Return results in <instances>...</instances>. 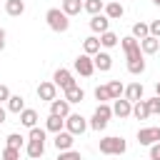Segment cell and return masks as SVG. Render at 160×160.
<instances>
[{"instance_id":"18","label":"cell","mask_w":160,"mask_h":160,"mask_svg":"<svg viewBox=\"0 0 160 160\" xmlns=\"http://www.w3.org/2000/svg\"><path fill=\"white\" fill-rule=\"evenodd\" d=\"M140 50H142V55H155L160 50V40L152 38V35H148V38L140 40Z\"/></svg>"},{"instance_id":"44","label":"cell","mask_w":160,"mask_h":160,"mask_svg":"<svg viewBox=\"0 0 160 160\" xmlns=\"http://www.w3.org/2000/svg\"><path fill=\"white\" fill-rule=\"evenodd\" d=\"M152 5H155V8H160V0H152Z\"/></svg>"},{"instance_id":"23","label":"cell","mask_w":160,"mask_h":160,"mask_svg":"<svg viewBox=\"0 0 160 160\" xmlns=\"http://www.w3.org/2000/svg\"><path fill=\"white\" fill-rule=\"evenodd\" d=\"M20 122L30 130V128H35L38 125V110H32V108H25L22 112H20Z\"/></svg>"},{"instance_id":"24","label":"cell","mask_w":160,"mask_h":160,"mask_svg":"<svg viewBox=\"0 0 160 160\" xmlns=\"http://www.w3.org/2000/svg\"><path fill=\"white\" fill-rule=\"evenodd\" d=\"M45 130H48V132H60V130H65V118L48 115V120H45Z\"/></svg>"},{"instance_id":"13","label":"cell","mask_w":160,"mask_h":160,"mask_svg":"<svg viewBox=\"0 0 160 160\" xmlns=\"http://www.w3.org/2000/svg\"><path fill=\"white\" fill-rule=\"evenodd\" d=\"M90 30H92V32H105V30H110V18L102 15V12L90 15Z\"/></svg>"},{"instance_id":"6","label":"cell","mask_w":160,"mask_h":160,"mask_svg":"<svg viewBox=\"0 0 160 160\" xmlns=\"http://www.w3.org/2000/svg\"><path fill=\"white\" fill-rule=\"evenodd\" d=\"M72 68H75V72H80L82 78H90L92 72H95V65H92V55H78L75 58V62H72Z\"/></svg>"},{"instance_id":"39","label":"cell","mask_w":160,"mask_h":160,"mask_svg":"<svg viewBox=\"0 0 160 160\" xmlns=\"http://www.w3.org/2000/svg\"><path fill=\"white\" fill-rule=\"evenodd\" d=\"M10 95H12V92H10V88L0 82V102H8V98H10Z\"/></svg>"},{"instance_id":"12","label":"cell","mask_w":160,"mask_h":160,"mask_svg":"<svg viewBox=\"0 0 160 160\" xmlns=\"http://www.w3.org/2000/svg\"><path fill=\"white\" fill-rule=\"evenodd\" d=\"M92 65H95V70H100V72H108V70L112 68V58H110V52H105V50H98V52L92 55Z\"/></svg>"},{"instance_id":"43","label":"cell","mask_w":160,"mask_h":160,"mask_svg":"<svg viewBox=\"0 0 160 160\" xmlns=\"http://www.w3.org/2000/svg\"><path fill=\"white\" fill-rule=\"evenodd\" d=\"M155 95H158V98H160V80H158V82H155Z\"/></svg>"},{"instance_id":"20","label":"cell","mask_w":160,"mask_h":160,"mask_svg":"<svg viewBox=\"0 0 160 160\" xmlns=\"http://www.w3.org/2000/svg\"><path fill=\"white\" fill-rule=\"evenodd\" d=\"M60 10H62L68 18H72V15H80V12H82V0H62Z\"/></svg>"},{"instance_id":"7","label":"cell","mask_w":160,"mask_h":160,"mask_svg":"<svg viewBox=\"0 0 160 160\" xmlns=\"http://www.w3.org/2000/svg\"><path fill=\"white\" fill-rule=\"evenodd\" d=\"M52 82H55L60 90H68V88L78 85V82H75V78H72V72H70V70H65V68H58V70L52 72Z\"/></svg>"},{"instance_id":"14","label":"cell","mask_w":160,"mask_h":160,"mask_svg":"<svg viewBox=\"0 0 160 160\" xmlns=\"http://www.w3.org/2000/svg\"><path fill=\"white\" fill-rule=\"evenodd\" d=\"M142 95H145V88H142L140 82H130V85L122 90V98H125V100H130V102L142 100Z\"/></svg>"},{"instance_id":"15","label":"cell","mask_w":160,"mask_h":160,"mask_svg":"<svg viewBox=\"0 0 160 160\" xmlns=\"http://www.w3.org/2000/svg\"><path fill=\"white\" fill-rule=\"evenodd\" d=\"M25 152H28L30 160H40V158L45 155V142H42V140H28Z\"/></svg>"},{"instance_id":"5","label":"cell","mask_w":160,"mask_h":160,"mask_svg":"<svg viewBox=\"0 0 160 160\" xmlns=\"http://www.w3.org/2000/svg\"><path fill=\"white\" fill-rule=\"evenodd\" d=\"M120 45H122V50H125V58H128V60L142 58V50H140V40H135L132 35H125V38H120Z\"/></svg>"},{"instance_id":"25","label":"cell","mask_w":160,"mask_h":160,"mask_svg":"<svg viewBox=\"0 0 160 160\" xmlns=\"http://www.w3.org/2000/svg\"><path fill=\"white\" fill-rule=\"evenodd\" d=\"M118 42H120V38H118L112 30H105V32H100V48L110 50V48H115Z\"/></svg>"},{"instance_id":"37","label":"cell","mask_w":160,"mask_h":160,"mask_svg":"<svg viewBox=\"0 0 160 160\" xmlns=\"http://www.w3.org/2000/svg\"><path fill=\"white\" fill-rule=\"evenodd\" d=\"M0 160H20V150H15V148H8L5 145V150H2V158Z\"/></svg>"},{"instance_id":"11","label":"cell","mask_w":160,"mask_h":160,"mask_svg":"<svg viewBox=\"0 0 160 160\" xmlns=\"http://www.w3.org/2000/svg\"><path fill=\"white\" fill-rule=\"evenodd\" d=\"M52 145L58 148V152H60V150H70V148L75 145V135H72V132H68V130H60V132H55Z\"/></svg>"},{"instance_id":"35","label":"cell","mask_w":160,"mask_h":160,"mask_svg":"<svg viewBox=\"0 0 160 160\" xmlns=\"http://www.w3.org/2000/svg\"><path fill=\"white\" fill-rule=\"evenodd\" d=\"M45 132H48V130H42V128H38V125H35V128H30L28 140H42V142H45Z\"/></svg>"},{"instance_id":"29","label":"cell","mask_w":160,"mask_h":160,"mask_svg":"<svg viewBox=\"0 0 160 160\" xmlns=\"http://www.w3.org/2000/svg\"><path fill=\"white\" fill-rule=\"evenodd\" d=\"M102 8H105L102 0H85V2H82V10H85L88 15H98V12H102Z\"/></svg>"},{"instance_id":"41","label":"cell","mask_w":160,"mask_h":160,"mask_svg":"<svg viewBox=\"0 0 160 160\" xmlns=\"http://www.w3.org/2000/svg\"><path fill=\"white\" fill-rule=\"evenodd\" d=\"M5 38H8V32H5L2 28H0V52L5 50Z\"/></svg>"},{"instance_id":"27","label":"cell","mask_w":160,"mask_h":160,"mask_svg":"<svg viewBox=\"0 0 160 160\" xmlns=\"http://www.w3.org/2000/svg\"><path fill=\"white\" fill-rule=\"evenodd\" d=\"M132 118H138V120H148L150 118V110H148V102L145 100L132 102Z\"/></svg>"},{"instance_id":"28","label":"cell","mask_w":160,"mask_h":160,"mask_svg":"<svg viewBox=\"0 0 160 160\" xmlns=\"http://www.w3.org/2000/svg\"><path fill=\"white\" fill-rule=\"evenodd\" d=\"M128 72L130 75H142L145 72V55L135 58V60H128Z\"/></svg>"},{"instance_id":"22","label":"cell","mask_w":160,"mask_h":160,"mask_svg":"<svg viewBox=\"0 0 160 160\" xmlns=\"http://www.w3.org/2000/svg\"><path fill=\"white\" fill-rule=\"evenodd\" d=\"M22 110H25V98H22V95H10V98H8V112L20 115Z\"/></svg>"},{"instance_id":"4","label":"cell","mask_w":160,"mask_h":160,"mask_svg":"<svg viewBox=\"0 0 160 160\" xmlns=\"http://www.w3.org/2000/svg\"><path fill=\"white\" fill-rule=\"evenodd\" d=\"M65 130L72 132V135H82L88 130V118H82L80 112H70L65 118Z\"/></svg>"},{"instance_id":"9","label":"cell","mask_w":160,"mask_h":160,"mask_svg":"<svg viewBox=\"0 0 160 160\" xmlns=\"http://www.w3.org/2000/svg\"><path fill=\"white\" fill-rule=\"evenodd\" d=\"M38 98L45 100V102L55 100V98H58V85H55L52 80H42V82L38 85Z\"/></svg>"},{"instance_id":"2","label":"cell","mask_w":160,"mask_h":160,"mask_svg":"<svg viewBox=\"0 0 160 160\" xmlns=\"http://www.w3.org/2000/svg\"><path fill=\"white\" fill-rule=\"evenodd\" d=\"M110 118H112V108H110L108 102H100V105L95 108L92 118L88 120V128H92L95 132H100V130H105V128H108Z\"/></svg>"},{"instance_id":"19","label":"cell","mask_w":160,"mask_h":160,"mask_svg":"<svg viewBox=\"0 0 160 160\" xmlns=\"http://www.w3.org/2000/svg\"><path fill=\"white\" fill-rule=\"evenodd\" d=\"M62 92H65L62 98H65L70 105H75V102H82V100H85V90H82L80 85H72V88H68V90H62Z\"/></svg>"},{"instance_id":"32","label":"cell","mask_w":160,"mask_h":160,"mask_svg":"<svg viewBox=\"0 0 160 160\" xmlns=\"http://www.w3.org/2000/svg\"><path fill=\"white\" fill-rule=\"evenodd\" d=\"M5 140H8V148H15V150H20V148L25 145V138H22L20 132H10Z\"/></svg>"},{"instance_id":"10","label":"cell","mask_w":160,"mask_h":160,"mask_svg":"<svg viewBox=\"0 0 160 160\" xmlns=\"http://www.w3.org/2000/svg\"><path fill=\"white\" fill-rule=\"evenodd\" d=\"M112 115H118L120 120L130 118V115H132V102H130V100H125V98L112 100Z\"/></svg>"},{"instance_id":"38","label":"cell","mask_w":160,"mask_h":160,"mask_svg":"<svg viewBox=\"0 0 160 160\" xmlns=\"http://www.w3.org/2000/svg\"><path fill=\"white\" fill-rule=\"evenodd\" d=\"M148 28H150V35L160 40V20H152V22H148Z\"/></svg>"},{"instance_id":"31","label":"cell","mask_w":160,"mask_h":160,"mask_svg":"<svg viewBox=\"0 0 160 160\" xmlns=\"http://www.w3.org/2000/svg\"><path fill=\"white\" fill-rule=\"evenodd\" d=\"M122 90H125V85H122L120 80H110V82H108V92H110V100H118V98H122Z\"/></svg>"},{"instance_id":"33","label":"cell","mask_w":160,"mask_h":160,"mask_svg":"<svg viewBox=\"0 0 160 160\" xmlns=\"http://www.w3.org/2000/svg\"><path fill=\"white\" fill-rule=\"evenodd\" d=\"M58 160H82V155L70 148V150H60V152H58Z\"/></svg>"},{"instance_id":"1","label":"cell","mask_w":160,"mask_h":160,"mask_svg":"<svg viewBox=\"0 0 160 160\" xmlns=\"http://www.w3.org/2000/svg\"><path fill=\"white\" fill-rule=\"evenodd\" d=\"M45 22H48V28L52 32H68V28H70V18L60 8H50L45 12Z\"/></svg>"},{"instance_id":"3","label":"cell","mask_w":160,"mask_h":160,"mask_svg":"<svg viewBox=\"0 0 160 160\" xmlns=\"http://www.w3.org/2000/svg\"><path fill=\"white\" fill-rule=\"evenodd\" d=\"M128 150V142L118 135H108V138H100V152L102 155H122Z\"/></svg>"},{"instance_id":"42","label":"cell","mask_w":160,"mask_h":160,"mask_svg":"<svg viewBox=\"0 0 160 160\" xmlns=\"http://www.w3.org/2000/svg\"><path fill=\"white\" fill-rule=\"evenodd\" d=\"M5 118H8V110H5V108H0V125L5 122Z\"/></svg>"},{"instance_id":"21","label":"cell","mask_w":160,"mask_h":160,"mask_svg":"<svg viewBox=\"0 0 160 160\" xmlns=\"http://www.w3.org/2000/svg\"><path fill=\"white\" fill-rule=\"evenodd\" d=\"M5 12L10 18H20L25 12V2L22 0H5Z\"/></svg>"},{"instance_id":"36","label":"cell","mask_w":160,"mask_h":160,"mask_svg":"<svg viewBox=\"0 0 160 160\" xmlns=\"http://www.w3.org/2000/svg\"><path fill=\"white\" fill-rule=\"evenodd\" d=\"M145 102H148L150 115H160V98H158V95H155V98H148Z\"/></svg>"},{"instance_id":"30","label":"cell","mask_w":160,"mask_h":160,"mask_svg":"<svg viewBox=\"0 0 160 160\" xmlns=\"http://www.w3.org/2000/svg\"><path fill=\"white\" fill-rule=\"evenodd\" d=\"M130 35H132L135 40H142V38H148V35H150V28H148V22H135V25H132V30H130Z\"/></svg>"},{"instance_id":"8","label":"cell","mask_w":160,"mask_h":160,"mask_svg":"<svg viewBox=\"0 0 160 160\" xmlns=\"http://www.w3.org/2000/svg\"><path fill=\"white\" fill-rule=\"evenodd\" d=\"M138 142L145 145V148L160 142V128H140L138 130Z\"/></svg>"},{"instance_id":"16","label":"cell","mask_w":160,"mask_h":160,"mask_svg":"<svg viewBox=\"0 0 160 160\" xmlns=\"http://www.w3.org/2000/svg\"><path fill=\"white\" fill-rule=\"evenodd\" d=\"M102 15H108L110 20H120V18L125 15V8H122V2H115V0H110V2H105V8H102Z\"/></svg>"},{"instance_id":"17","label":"cell","mask_w":160,"mask_h":160,"mask_svg":"<svg viewBox=\"0 0 160 160\" xmlns=\"http://www.w3.org/2000/svg\"><path fill=\"white\" fill-rule=\"evenodd\" d=\"M50 115H58V118H68L70 115V102L62 98V100H50Z\"/></svg>"},{"instance_id":"45","label":"cell","mask_w":160,"mask_h":160,"mask_svg":"<svg viewBox=\"0 0 160 160\" xmlns=\"http://www.w3.org/2000/svg\"><path fill=\"white\" fill-rule=\"evenodd\" d=\"M115 2H122V0H115Z\"/></svg>"},{"instance_id":"26","label":"cell","mask_w":160,"mask_h":160,"mask_svg":"<svg viewBox=\"0 0 160 160\" xmlns=\"http://www.w3.org/2000/svg\"><path fill=\"white\" fill-rule=\"evenodd\" d=\"M98 50H100V38L90 35V38L82 40V52H85V55H95Z\"/></svg>"},{"instance_id":"34","label":"cell","mask_w":160,"mask_h":160,"mask_svg":"<svg viewBox=\"0 0 160 160\" xmlns=\"http://www.w3.org/2000/svg\"><path fill=\"white\" fill-rule=\"evenodd\" d=\"M95 100H100V102H108V100H110L108 85H98V88H95Z\"/></svg>"},{"instance_id":"40","label":"cell","mask_w":160,"mask_h":160,"mask_svg":"<svg viewBox=\"0 0 160 160\" xmlns=\"http://www.w3.org/2000/svg\"><path fill=\"white\" fill-rule=\"evenodd\" d=\"M150 160H160V142L150 145Z\"/></svg>"}]
</instances>
